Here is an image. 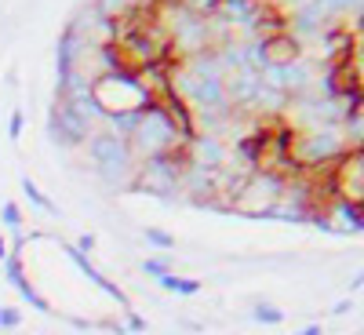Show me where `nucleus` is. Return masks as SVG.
Instances as JSON below:
<instances>
[{"instance_id":"2eb2a0df","label":"nucleus","mask_w":364,"mask_h":335,"mask_svg":"<svg viewBox=\"0 0 364 335\" xmlns=\"http://www.w3.org/2000/svg\"><path fill=\"white\" fill-rule=\"evenodd\" d=\"M182 8H186L190 11V15H215V11H219V0H182Z\"/></svg>"},{"instance_id":"dca6fc26","label":"nucleus","mask_w":364,"mask_h":335,"mask_svg":"<svg viewBox=\"0 0 364 335\" xmlns=\"http://www.w3.org/2000/svg\"><path fill=\"white\" fill-rule=\"evenodd\" d=\"M142 270H146L150 277H157V281H161V277H168V274H172V266H168L164 259H146V263H142Z\"/></svg>"},{"instance_id":"39448f33","label":"nucleus","mask_w":364,"mask_h":335,"mask_svg":"<svg viewBox=\"0 0 364 335\" xmlns=\"http://www.w3.org/2000/svg\"><path fill=\"white\" fill-rule=\"evenodd\" d=\"M339 150H343V139L335 135V128H317V132H310V135L299 139V157L314 161V164L335 157Z\"/></svg>"},{"instance_id":"4be33fe9","label":"nucleus","mask_w":364,"mask_h":335,"mask_svg":"<svg viewBox=\"0 0 364 335\" xmlns=\"http://www.w3.org/2000/svg\"><path fill=\"white\" fill-rule=\"evenodd\" d=\"M91 248H95V237L84 234V237H81V248H77V252H91Z\"/></svg>"},{"instance_id":"7ed1b4c3","label":"nucleus","mask_w":364,"mask_h":335,"mask_svg":"<svg viewBox=\"0 0 364 335\" xmlns=\"http://www.w3.org/2000/svg\"><path fill=\"white\" fill-rule=\"evenodd\" d=\"M182 172H186V157H182V153L150 157V161H142L139 175H135V190L157 193V197H172L182 186Z\"/></svg>"},{"instance_id":"6ab92c4d","label":"nucleus","mask_w":364,"mask_h":335,"mask_svg":"<svg viewBox=\"0 0 364 335\" xmlns=\"http://www.w3.org/2000/svg\"><path fill=\"white\" fill-rule=\"evenodd\" d=\"M22 124H26V117H22V110H15L11 113V124H8V135L19 143V135H22Z\"/></svg>"},{"instance_id":"f03ea898","label":"nucleus","mask_w":364,"mask_h":335,"mask_svg":"<svg viewBox=\"0 0 364 335\" xmlns=\"http://www.w3.org/2000/svg\"><path fill=\"white\" fill-rule=\"evenodd\" d=\"M88 153H91V161H95V168H99L102 183H110V186L132 183V175H135L132 161H135V157H132V150H128V143H124L121 135H113V132L91 135Z\"/></svg>"},{"instance_id":"9b49d317","label":"nucleus","mask_w":364,"mask_h":335,"mask_svg":"<svg viewBox=\"0 0 364 335\" xmlns=\"http://www.w3.org/2000/svg\"><path fill=\"white\" fill-rule=\"evenodd\" d=\"M161 285H164L168 292H175V295H197V292H201V281H193V277H175V274L161 277Z\"/></svg>"},{"instance_id":"a211bd4d","label":"nucleus","mask_w":364,"mask_h":335,"mask_svg":"<svg viewBox=\"0 0 364 335\" xmlns=\"http://www.w3.org/2000/svg\"><path fill=\"white\" fill-rule=\"evenodd\" d=\"M19 325H22V314L15 306H4V310H0V328H19Z\"/></svg>"},{"instance_id":"f8f14e48","label":"nucleus","mask_w":364,"mask_h":335,"mask_svg":"<svg viewBox=\"0 0 364 335\" xmlns=\"http://www.w3.org/2000/svg\"><path fill=\"white\" fill-rule=\"evenodd\" d=\"M22 193H26V197H30V201L37 204V208H44L48 215H59V212H55V204H51V201L44 197V193L37 190V183H30V179H22Z\"/></svg>"},{"instance_id":"4468645a","label":"nucleus","mask_w":364,"mask_h":335,"mask_svg":"<svg viewBox=\"0 0 364 335\" xmlns=\"http://www.w3.org/2000/svg\"><path fill=\"white\" fill-rule=\"evenodd\" d=\"M146 241H150V244H157V248H164V252H172V248H175V237L168 234V230H161V226H146Z\"/></svg>"},{"instance_id":"393cba45","label":"nucleus","mask_w":364,"mask_h":335,"mask_svg":"<svg viewBox=\"0 0 364 335\" xmlns=\"http://www.w3.org/2000/svg\"><path fill=\"white\" fill-rule=\"evenodd\" d=\"M292 4H310V0H292Z\"/></svg>"},{"instance_id":"aec40b11","label":"nucleus","mask_w":364,"mask_h":335,"mask_svg":"<svg viewBox=\"0 0 364 335\" xmlns=\"http://www.w3.org/2000/svg\"><path fill=\"white\" fill-rule=\"evenodd\" d=\"M4 223H8V226H19V223H22L19 204H4Z\"/></svg>"},{"instance_id":"1a4fd4ad","label":"nucleus","mask_w":364,"mask_h":335,"mask_svg":"<svg viewBox=\"0 0 364 335\" xmlns=\"http://www.w3.org/2000/svg\"><path fill=\"white\" fill-rule=\"evenodd\" d=\"M8 281H11V285H15L22 295H26V299H30L33 306H37V310H44V314H51V306H48V299H41V295H37V288L30 285V281H26L22 277V255L15 252V255H8Z\"/></svg>"},{"instance_id":"9d476101","label":"nucleus","mask_w":364,"mask_h":335,"mask_svg":"<svg viewBox=\"0 0 364 335\" xmlns=\"http://www.w3.org/2000/svg\"><path fill=\"white\" fill-rule=\"evenodd\" d=\"M219 11H223L226 22H244L248 26L259 15V0H219Z\"/></svg>"},{"instance_id":"5701e85b","label":"nucleus","mask_w":364,"mask_h":335,"mask_svg":"<svg viewBox=\"0 0 364 335\" xmlns=\"http://www.w3.org/2000/svg\"><path fill=\"white\" fill-rule=\"evenodd\" d=\"M299 335H321V325H310V328H303Z\"/></svg>"},{"instance_id":"b1692460","label":"nucleus","mask_w":364,"mask_h":335,"mask_svg":"<svg viewBox=\"0 0 364 335\" xmlns=\"http://www.w3.org/2000/svg\"><path fill=\"white\" fill-rule=\"evenodd\" d=\"M0 259H8V244H4V237H0Z\"/></svg>"},{"instance_id":"412c9836","label":"nucleus","mask_w":364,"mask_h":335,"mask_svg":"<svg viewBox=\"0 0 364 335\" xmlns=\"http://www.w3.org/2000/svg\"><path fill=\"white\" fill-rule=\"evenodd\" d=\"M124 332H146V317H139V314H128V328Z\"/></svg>"},{"instance_id":"0eeeda50","label":"nucleus","mask_w":364,"mask_h":335,"mask_svg":"<svg viewBox=\"0 0 364 335\" xmlns=\"http://www.w3.org/2000/svg\"><path fill=\"white\" fill-rule=\"evenodd\" d=\"M62 248H66V255H70V259L77 263V270H81V274H84L88 281H95V285H99L102 292H106V295H110V299H117V303H128V299H124V292H121V288H117V285H113V281H106V277H102V274H99V270H95V266H91V263L84 259V252H77V248H73V244H62Z\"/></svg>"},{"instance_id":"f3484780","label":"nucleus","mask_w":364,"mask_h":335,"mask_svg":"<svg viewBox=\"0 0 364 335\" xmlns=\"http://www.w3.org/2000/svg\"><path fill=\"white\" fill-rule=\"evenodd\" d=\"M124 4H128V0H99V4H95V15L110 19V15H117V11H121Z\"/></svg>"},{"instance_id":"ddd939ff","label":"nucleus","mask_w":364,"mask_h":335,"mask_svg":"<svg viewBox=\"0 0 364 335\" xmlns=\"http://www.w3.org/2000/svg\"><path fill=\"white\" fill-rule=\"evenodd\" d=\"M252 314H255V321H263V325H281L284 321V310L281 306H270V303H259Z\"/></svg>"},{"instance_id":"20e7f679","label":"nucleus","mask_w":364,"mask_h":335,"mask_svg":"<svg viewBox=\"0 0 364 335\" xmlns=\"http://www.w3.org/2000/svg\"><path fill=\"white\" fill-rule=\"evenodd\" d=\"M91 132V124L81 121L77 113L66 106V102H55L51 106V117H48V135L55 139L59 146H81Z\"/></svg>"},{"instance_id":"6e6552de","label":"nucleus","mask_w":364,"mask_h":335,"mask_svg":"<svg viewBox=\"0 0 364 335\" xmlns=\"http://www.w3.org/2000/svg\"><path fill=\"white\" fill-rule=\"evenodd\" d=\"M77 59H81V37H77V30H66L59 37V55H55V62H59V81L62 77H70L73 70H77Z\"/></svg>"},{"instance_id":"f257e3e1","label":"nucleus","mask_w":364,"mask_h":335,"mask_svg":"<svg viewBox=\"0 0 364 335\" xmlns=\"http://www.w3.org/2000/svg\"><path fill=\"white\" fill-rule=\"evenodd\" d=\"M190 143V135L175 124V117L168 113L161 102H150L146 110H139L135 132L128 135V150L132 157H168V153H182Z\"/></svg>"},{"instance_id":"423d86ee","label":"nucleus","mask_w":364,"mask_h":335,"mask_svg":"<svg viewBox=\"0 0 364 335\" xmlns=\"http://www.w3.org/2000/svg\"><path fill=\"white\" fill-rule=\"evenodd\" d=\"M186 150H190L186 164L208 168V172H215V168H219V164L226 161V150H223V143H219L215 135H201V139H193V143H190Z\"/></svg>"}]
</instances>
